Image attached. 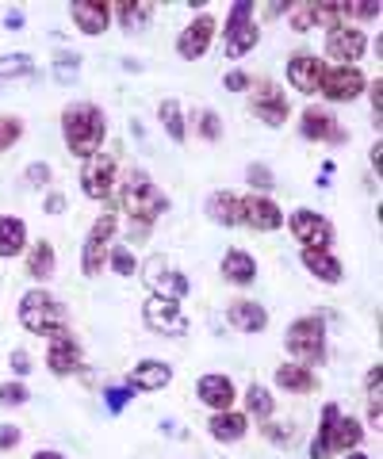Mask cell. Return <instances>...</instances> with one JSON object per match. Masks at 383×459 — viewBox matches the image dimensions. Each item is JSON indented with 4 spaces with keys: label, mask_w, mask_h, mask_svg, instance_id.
Instances as JSON below:
<instances>
[{
    "label": "cell",
    "mask_w": 383,
    "mask_h": 459,
    "mask_svg": "<svg viewBox=\"0 0 383 459\" xmlns=\"http://www.w3.org/2000/svg\"><path fill=\"white\" fill-rule=\"evenodd\" d=\"M62 131H65V146L74 157H92L96 150H100L104 142V111L96 104H74L65 108L62 115Z\"/></svg>",
    "instance_id": "1"
},
{
    "label": "cell",
    "mask_w": 383,
    "mask_h": 459,
    "mask_svg": "<svg viewBox=\"0 0 383 459\" xmlns=\"http://www.w3.org/2000/svg\"><path fill=\"white\" fill-rule=\"evenodd\" d=\"M119 204H123V211L131 214L135 222L150 226L165 211V195L158 192V184H153L146 172H126L123 192H119Z\"/></svg>",
    "instance_id": "2"
},
{
    "label": "cell",
    "mask_w": 383,
    "mask_h": 459,
    "mask_svg": "<svg viewBox=\"0 0 383 459\" xmlns=\"http://www.w3.org/2000/svg\"><path fill=\"white\" fill-rule=\"evenodd\" d=\"M361 437H364L361 421L342 418V410L330 402V406H322V429H318V440L310 444V455L326 459L330 452H345V448H353V444H361Z\"/></svg>",
    "instance_id": "3"
},
{
    "label": "cell",
    "mask_w": 383,
    "mask_h": 459,
    "mask_svg": "<svg viewBox=\"0 0 383 459\" xmlns=\"http://www.w3.org/2000/svg\"><path fill=\"white\" fill-rule=\"evenodd\" d=\"M20 322L31 329V333H58L65 322V310H62V303H54V295L31 291V295H23V303H20Z\"/></svg>",
    "instance_id": "4"
},
{
    "label": "cell",
    "mask_w": 383,
    "mask_h": 459,
    "mask_svg": "<svg viewBox=\"0 0 383 459\" xmlns=\"http://www.w3.org/2000/svg\"><path fill=\"white\" fill-rule=\"evenodd\" d=\"M326 329H322V318H303L295 322L288 329V337H283V344H288V352L295 356L300 364H318L326 356Z\"/></svg>",
    "instance_id": "5"
},
{
    "label": "cell",
    "mask_w": 383,
    "mask_h": 459,
    "mask_svg": "<svg viewBox=\"0 0 383 459\" xmlns=\"http://www.w3.org/2000/svg\"><path fill=\"white\" fill-rule=\"evenodd\" d=\"M253 16V4L249 0H238V4L231 8V20H226V57H242L249 54L253 47H257V27L249 23Z\"/></svg>",
    "instance_id": "6"
},
{
    "label": "cell",
    "mask_w": 383,
    "mask_h": 459,
    "mask_svg": "<svg viewBox=\"0 0 383 459\" xmlns=\"http://www.w3.org/2000/svg\"><path fill=\"white\" fill-rule=\"evenodd\" d=\"M288 226H292V234L300 238V246L330 253V246H334V226L326 222L322 214H315V211H295V214H288Z\"/></svg>",
    "instance_id": "7"
},
{
    "label": "cell",
    "mask_w": 383,
    "mask_h": 459,
    "mask_svg": "<svg viewBox=\"0 0 383 459\" xmlns=\"http://www.w3.org/2000/svg\"><path fill=\"white\" fill-rule=\"evenodd\" d=\"M111 238H116V214H100L92 226L89 241H84V253H81V264H84V276H96L104 268L108 253H111Z\"/></svg>",
    "instance_id": "8"
},
{
    "label": "cell",
    "mask_w": 383,
    "mask_h": 459,
    "mask_svg": "<svg viewBox=\"0 0 383 459\" xmlns=\"http://www.w3.org/2000/svg\"><path fill=\"white\" fill-rule=\"evenodd\" d=\"M111 184H116V157H111V153L84 157V169H81V188H84V195L108 199L111 195Z\"/></svg>",
    "instance_id": "9"
},
{
    "label": "cell",
    "mask_w": 383,
    "mask_h": 459,
    "mask_svg": "<svg viewBox=\"0 0 383 459\" xmlns=\"http://www.w3.org/2000/svg\"><path fill=\"white\" fill-rule=\"evenodd\" d=\"M146 325L153 329V333H161V337H177V333L188 329V318L180 314L177 299L153 295V299H146Z\"/></svg>",
    "instance_id": "10"
},
{
    "label": "cell",
    "mask_w": 383,
    "mask_h": 459,
    "mask_svg": "<svg viewBox=\"0 0 383 459\" xmlns=\"http://www.w3.org/2000/svg\"><path fill=\"white\" fill-rule=\"evenodd\" d=\"M326 100H334V104H345V100H357L364 92V74L353 65H337V69H326L322 77V89H318Z\"/></svg>",
    "instance_id": "11"
},
{
    "label": "cell",
    "mask_w": 383,
    "mask_h": 459,
    "mask_svg": "<svg viewBox=\"0 0 383 459\" xmlns=\"http://www.w3.org/2000/svg\"><path fill=\"white\" fill-rule=\"evenodd\" d=\"M326 50H330V57H337V62H357V57L368 50V39L361 27H330V35H326Z\"/></svg>",
    "instance_id": "12"
},
{
    "label": "cell",
    "mask_w": 383,
    "mask_h": 459,
    "mask_svg": "<svg viewBox=\"0 0 383 459\" xmlns=\"http://www.w3.org/2000/svg\"><path fill=\"white\" fill-rule=\"evenodd\" d=\"M47 364L54 376H69L77 364H81V344L74 333H65V329H58V333L50 337V349H47Z\"/></svg>",
    "instance_id": "13"
},
{
    "label": "cell",
    "mask_w": 383,
    "mask_h": 459,
    "mask_svg": "<svg viewBox=\"0 0 383 459\" xmlns=\"http://www.w3.org/2000/svg\"><path fill=\"white\" fill-rule=\"evenodd\" d=\"M322 77H326V65L318 62L315 54H300L288 62V84L300 92H318L322 89Z\"/></svg>",
    "instance_id": "14"
},
{
    "label": "cell",
    "mask_w": 383,
    "mask_h": 459,
    "mask_svg": "<svg viewBox=\"0 0 383 459\" xmlns=\"http://www.w3.org/2000/svg\"><path fill=\"white\" fill-rule=\"evenodd\" d=\"M253 115L268 126H280L283 119H288V100H283V92L276 89V84H261V89L253 92Z\"/></svg>",
    "instance_id": "15"
},
{
    "label": "cell",
    "mask_w": 383,
    "mask_h": 459,
    "mask_svg": "<svg viewBox=\"0 0 383 459\" xmlns=\"http://www.w3.org/2000/svg\"><path fill=\"white\" fill-rule=\"evenodd\" d=\"M300 134L310 138V142H345V131L337 126V119H334L330 111H318V108H310V111L303 115Z\"/></svg>",
    "instance_id": "16"
},
{
    "label": "cell",
    "mask_w": 383,
    "mask_h": 459,
    "mask_svg": "<svg viewBox=\"0 0 383 459\" xmlns=\"http://www.w3.org/2000/svg\"><path fill=\"white\" fill-rule=\"evenodd\" d=\"M242 222H249L253 230H280L283 226V214L273 199H261V195H249L242 199Z\"/></svg>",
    "instance_id": "17"
},
{
    "label": "cell",
    "mask_w": 383,
    "mask_h": 459,
    "mask_svg": "<svg viewBox=\"0 0 383 459\" xmlns=\"http://www.w3.org/2000/svg\"><path fill=\"white\" fill-rule=\"evenodd\" d=\"M211 39H215V20H211V16H200V20H192V23H188V31L180 35L177 50H180L184 57H204L207 47H211Z\"/></svg>",
    "instance_id": "18"
},
{
    "label": "cell",
    "mask_w": 383,
    "mask_h": 459,
    "mask_svg": "<svg viewBox=\"0 0 383 459\" xmlns=\"http://www.w3.org/2000/svg\"><path fill=\"white\" fill-rule=\"evenodd\" d=\"M146 272H150L146 280L158 287V295H161V299H184V295H188V280H184L180 272H169L161 256H158V261H150Z\"/></svg>",
    "instance_id": "19"
},
{
    "label": "cell",
    "mask_w": 383,
    "mask_h": 459,
    "mask_svg": "<svg viewBox=\"0 0 383 459\" xmlns=\"http://www.w3.org/2000/svg\"><path fill=\"white\" fill-rule=\"evenodd\" d=\"M169 379H173V368L165 360H142L131 376V391H161Z\"/></svg>",
    "instance_id": "20"
},
{
    "label": "cell",
    "mask_w": 383,
    "mask_h": 459,
    "mask_svg": "<svg viewBox=\"0 0 383 459\" xmlns=\"http://www.w3.org/2000/svg\"><path fill=\"white\" fill-rule=\"evenodd\" d=\"M196 391H200V398L207 402V406H215L219 413L234 406V386L226 376H204L200 383H196Z\"/></svg>",
    "instance_id": "21"
},
{
    "label": "cell",
    "mask_w": 383,
    "mask_h": 459,
    "mask_svg": "<svg viewBox=\"0 0 383 459\" xmlns=\"http://www.w3.org/2000/svg\"><path fill=\"white\" fill-rule=\"evenodd\" d=\"M74 20L84 35H100L108 31V20H111V8L108 4H96V0H84V4H74Z\"/></svg>",
    "instance_id": "22"
},
{
    "label": "cell",
    "mask_w": 383,
    "mask_h": 459,
    "mask_svg": "<svg viewBox=\"0 0 383 459\" xmlns=\"http://www.w3.org/2000/svg\"><path fill=\"white\" fill-rule=\"evenodd\" d=\"M207 214L219 226H238V222H242V199L231 195V192H215L207 199Z\"/></svg>",
    "instance_id": "23"
},
{
    "label": "cell",
    "mask_w": 383,
    "mask_h": 459,
    "mask_svg": "<svg viewBox=\"0 0 383 459\" xmlns=\"http://www.w3.org/2000/svg\"><path fill=\"white\" fill-rule=\"evenodd\" d=\"M207 433L215 437V440H222V444H234V440H242V437H246V418H242V413L222 410V413H215V418H211Z\"/></svg>",
    "instance_id": "24"
},
{
    "label": "cell",
    "mask_w": 383,
    "mask_h": 459,
    "mask_svg": "<svg viewBox=\"0 0 383 459\" xmlns=\"http://www.w3.org/2000/svg\"><path fill=\"white\" fill-rule=\"evenodd\" d=\"M222 276L231 280V283H253V276H257V264H253V256L242 253V249H231L222 256Z\"/></svg>",
    "instance_id": "25"
},
{
    "label": "cell",
    "mask_w": 383,
    "mask_h": 459,
    "mask_svg": "<svg viewBox=\"0 0 383 459\" xmlns=\"http://www.w3.org/2000/svg\"><path fill=\"white\" fill-rule=\"evenodd\" d=\"M231 325H238L242 333H261L268 325V310L257 303H234L231 307Z\"/></svg>",
    "instance_id": "26"
},
{
    "label": "cell",
    "mask_w": 383,
    "mask_h": 459,
    "mask_svg": "<svg viewBox=\"0 0 383 459\" xmlns=\"http://www.w3.org/2000/svg\"><path fill=\"white\" fill-rule=\"evenodd\" d=\"M303 268L315 272V276L326 280V283H337V280H342V264H337L330 253H322V249H303Z\"/></svg>",
    "instance_id": "27"
},
{
    "label": "cell",
    "mask_w": 383,
    "mask_h": 459,
    "mask_svg": "<svg viewBox=\"0 0 383 459\" xmlns=\"http://www.w3.org/2000/svg\"><path fill=\"white\" fill-rule=\"evenodd\" d=\"M23 241H27V226L20 219H12V214H4L0 219V256L23 253Z\"/></svg>",
    "instance_id": "28"
},
{
    "label": "cell",
    "mask_w": 383,
    "mask_h": 459,
    "mask_svg": "<svg viewBox=\"0 0 383 459\" xmlns=\"http://www.w3.org/2000/svg\"><path fill=\"white\" fill-rule=\"evenodd\" d=\"M276 383L283 391H310V386H315V376L300 364H283V368H276Z\"/></svg>",
    "instance_id": "29"
},
{
    "label": "cell",
    "mask_w": 383,
    "mask_h": 459,
    "mask_svg": "<svg viewBox=\"0 0 383 459\" xmlns=\"http://www.w3.org/2000/svg\"><path fill=\"white\" fill-rule=\"evenodd\" d=\"M54 246L50 241H39V246L31 249V256H27V268H31V276L35 280H47V276H54Z\"/></svg>",
    "instance_id": "30"
},
{
    "label": "cell",
    "mask_w": 383,
    "mask_h": 459,
    "mask_svg": "<svg viewBox=\"0 0 383 459\" xmlns=\"http://www.w3.org/2000/svg\"><path fill=\"white\" fill-rule=\"evenodd\" d=\"M246 406H249V413H253V418H261V421H268V418H273V394H268L265 391V386H249V391H246Z\"/></svg>",
    "instance_id": "31"
},
{
    "label": "cell",
    "mask_w": 383,
    "mask_h": 459,
    "mask_svg": "<svg viewBox=\"0 0 383 459\" xmlns=\"http://www.w3.org/2000/svg\"><path fill=\"white\" fill-rule=\"evenodd\" d=\"M161 123H165V134L173 142L184 138V111H180L177 100H165V104H161Z\"/></svg>",
    "instance_id": "32"
},
{
    "label": "cell",
    "mask_w": 383,
    "mask_h": 459,
    "mask_svg": "<svg viewBox=\"0 0 383 459\" xmlns=\"http://www.w3.org/2000/svg\"><path fill=\"white\" fill-rule=\"evenodd\" d=\"M116 16L123 20L126 31H138V27L150 20V8L146 4H116Z\"/></svg>",
    "instance_id": "33"
},
{
    "label": "cell",
    "mask_w": 383,
    "mask_h": 459,
    "mask_svg": "<svg viewBox=\"0 0 383 459\" xmlns=\"http://www.w3.org/2000/svg\"><path fill=\"white\" fill-rule=\"evenodd\" d=\"M23 74H31V57H27V54H8V57H0V81L23 77Z\"/></svg>",
    "instance_id": "34"
},
{
    "label": "cell",
    "mask_w": 383,
    "mask_h": 459,
    "mask_svg": "<svg viewBox=\"0 0 383 459\" xmlns=\"http://www.w3.org/2000/svg\"><path fill=\"white\" fill-rule=\"evenodd\" d=\"M288 16H292L295 31H310V27L318 23V8L315 4H300V8H288Z\"/></svg>",
    "instance_id": "35"
},
{
    "label": "cell",
    "mask_w": 383,
    "mask_h": 459,
    "mask_svg": "<svg viewBox=\"0 0 383 459\" xmlns=\"http://www.w3.org/2000/svg\"><path fill=\"white\" fill-rule=\"evenodd\" d=\"M111 268L119 272V276H135V256H131V249L126 246H111Z\"/></svg>",
    "instance_id": "36"
},
{
    "label": "cell",
    "mask_w": 383,
    "mask_h": 459,
    "mask_svg": "<svg viewBox=\"0 0 383 459\" xmlns=\"http://www.w3.org/2000/svg\"><path fill=\"white\" fill-rule=\"evenodd\" d=\"M27 398H31V394H27L23 383H4V386H0V406H23Z\"/></svg>",
    "instance_id": "37"
},
{
    "label": "cell",
    "mask_w": 383,
    "mask_h": 459,
    "mask_svg": "<svg viewBox=\"0 0 383 459\" xmlns=\"http://www.w3.org/2000/svg\"><path fill=\"white\" fill-rule=\"evenodd\" d=\"M196 123H200V134H204L207 142H219V138H222V123H219L215 111H200V119H196Z\"/></svg>",
    "instance_id": "38"
},
{
    "label": "cell",
    "mask_w": 383,
    "mask_h": 459,
    "mask_svg": "<svg viewBox=\"0 0 383 459\" xmlns=\"http://www.w3.org/2000/svg\"><path fill=\"white\" fill-rule=\"evenodd\" d=\"M20 134H23V123L20 119H0V153H4Z\"/></svg>",
    "instance_id": "39"
},
{
    "label": "cell",
    "mask_w": 383,
    "mask_h": 459,
    "mask_svg": "<svg viewBox=\"0 0 383 459\" xmlns=\"http://www.w3.org/2000/svg\"><path fill=\"white\" fill-rule=\"evenodd\" d=\"M246 180H249V184H253V188H257V192L273 188V172H268L265 165H249V169H246Z\"/></svg>",
    "instance_id": "40"
},
{
    "label": "cell",
    "mask_w": 383,
    "mask_h": 459,
    "mask_svg": "<svg viewBox=\"0 0 383 459\" xmlns=\"http://www.w3.org/2000/svg\"><path fill=\"white\" fill-rule=\"evenodd\" d=\"M126 402H131V386H111L108 391V410L111 413H123Z\"/></svg>",
    "instance_id": "41"
},
{
    "label": "cell",
    "mask_w": 383,
    "mask_h": 459,
    "mask_svg": "<svg viewBox=\"0 0 383 459\" xmlns=\"http://www.w3.org/2000/svg\"><path fill=\"white\" fill-rule=\"evenodd\" d=\"M77 65H81V57H77V54H62L58 62H54V74H58L62 81H69V77L77 74Z\"/></svg>",
    "instance_id": "42"
},
{
    "label": "cell",
    "mask_w": 383,
    "mask_h": 459,
    "mask_svg": "<svg viewBox=\"0 0 383 459\" xmlns=\"http://www.w3.org/2000/svg\"><path fill=\"white\" fill-rule=\"evenodd\" d=\"M20 444V425H0V452L16 448Z\"/></svg>",
    "instance_id": "43"
},
{
    "label": "cell",
    "mask_w": 383,
    "mask_h": 459,
    "mask_svg": "<svg viewBox=\"0 0 383 459\" xmlns=\"http://www.w3.org/2000/svg\"><path fill=\"white\" fill-rule=\"evenodd\" d=\"M27 180H31V188H42V184L50 180V169L47 165H31L27 169Z\"/></svg>",
    "instance_id": "44"
},
{
    "label": "cell",
    "mask_w": 383,
    "mask_h": 459,
    "mask_svg": "<svg viewBox=\"0 0 383 459\" xmlns=\"http://www.w3.org/2000/svg\"><path fill=\"white\" fill-rule=\"evenodd\" d=\"M12 371H16V376H27V371H31V356H27V352H12Z\"/></svg>",
    "instance_id": "45"
},
{
    "label": "cell",
    "mask_w": 383,
    "mask_h": 459,
    "mask_svg": "<svg viewBox=\"0 0 383 459\" xmlns=\"http://www.w3.org/2000/svg\"><path fill=\"white\" fill-rule=\"evenodd\" d=\"M226 89H231V92H242V89H249V77L246 74H226Z\"/></svg>",
    "instance_id": "46"
},
{
    "label": "cell",
    "mask_w": 383,
    "mask_h": 459,
    "mask_svg": "<svg viewBox=\"0 0 383 459\" xmlns=\"http://www.w3.org/2000/svg\"><path fill=\"white\" fill-rule=\"evenodd\" d=\"M47 211L54 214V211H65V195H50L47 199Z\"/></svg>",
    "instance_id": "47"
},
{
    "label": "cell",
    "mask_w": 383,
    "mask_h": 459,
    "mask_svg": "<svg viewBox=\"0 0 383 459\" xmlns=\"http://www.w3.org/2000/svg\"><path fill=\"white\" fill-rule=\"evenodd\" d=\"M35 459H62L58 452H35Z\"/></svg>",
    "instance_id": "48"
},
{
    "label": "cell",
    "mask_w": 383,
    "mask_h": 459,
    "mask_svg": "<svg viewBox=\"0 0 383 459\" xmlns=\"http://www.w3.org/2000/svg\"><path fill=\"white\" fill-rule=\"evenodd\" d=\"M345 459H368V455H364V452H349Z\"/></svg>",
    "instance_id": "49"
}]
</instances>
